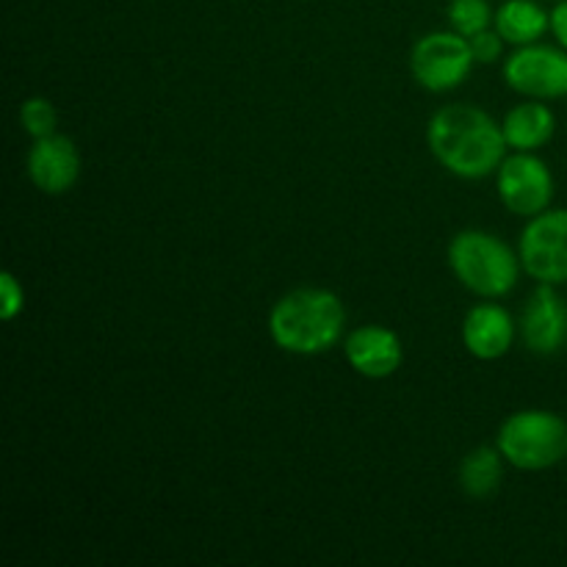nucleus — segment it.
<instances>
[{"label": "nucleus", "mask_w": 567, "mask_h": 567, "mask_svg": "<svg viewBox=\"0 0 567 567\" xmlns=\"http://www.w3.org/2000/svg\"><path fill=\"white\" fill-rule=\"evenodd\" d=\"M493 20H496V11L487 0H452L449 3V25L468 39L487 31Z\"/></svg>", "instance_id": "dca6fc26"}, {"label": "nucleus", "mask_w": 567, "mask_h": 567, "mask_svg": "<svg viewBox=\"0 0 567 567\" xmlns=\"http://www.w3.org/2000/svg\"><path fill=\"white\" fill-rule=\"evenodd\" d=\"M25 310V288L17 280L14 271L0 275V319L14 321Z\"/></svg>", "instance_id": "a211bd4d"}, {"label": "nucleus", "mask_w": 567, "mask_h": 567, "mask_svg": "<svg viewBox=\"0 0 567 567\" xmlns=\"http://www.w3.org/2000/svg\"><path fill=\"white\" fill-rule=\"evenodd\" d=\"M504 454L498 446H476L460 463V487L471 498H491L498 491L504 476Z\"/></svg>", "instance_id": "2eb2a0df"}, {"label": "nucleus", "mask_w": 567, "mask_h": 567, "mask_svg": "<svg viewBox=\"0 0 567 567\" xmlns=\"http://www.w3.org/2000/svg\"><path fill=\"white\" fill-rule=\"evenodd\" d=\"M476 59L471 53L468 37L457 31H432L413 44L410 72L415 83L426 92H452L463 86L474 70Z\"/></svg>", "instance_id": "39448f33"}, {"label": "nucleus", "mask_w": 567, "mask_h": 567, "mask_svg": "<svg viewBox=\"0 0 567 567\" xmlns=\"http://www.w3.org/2000/svg\"><path fill=\"white\" fill-rule=\"evenodd\" d=\"M266 327L277 349L299 358H316L341 341L347 310L338 293L327 288H293L271 305Z\"/></svg>", "instance_id": "f03ea898"}, {"label": "nucleus", "mask_w": 567, "mask_h": 567, "mask_svg": "<svg viewBox=\"0 0 567 567\" xmlns=\"http://www.w3.org/2000/svg\"><path fill=\"white\" fill-rule=\"evenodd\" d=\"M496 192L509 214L532 219L551 208L554 175L540 155L515 150L496 169Z\"/></svg>", "instance_id": "0eeeda50"}, {"label": "nucleus", "mask_w": 567, "mask_h": 567, "mask_svg": "<svg viewBox=\"0 0 567 567\" xmlns=\"http://www.w3.org/2000/svg\"><path fill=\"white\" fill-rule=\"evenodd\" d=\"M343 354L354 374L365 380H388L399 371L404 360V347L393 330L382 324H363L349 332L343 341Z\"/></svg>", "instance_id": "9b49d317"}, {"label": "nucleus", "mask_w": 567, "mask_h": 567, "mask_svg": "<svg viewBox=\"0 0 567 567\" xmlns=\"http://www.w3.org/2000/svg\"><path fill=\"white\" fill-rule=\"evenodd\" d=\"M551 33L559 48L567 50V0H557L551 9Z\"/></svg>", "instance_id": "aec40b11"}, {"label": "nucleus", "mask_w": 567, "mask_h": 567, "mask_svg": "<svg viewBox=\"0 0 567 567\" xmlns=\"http://www.w3.org/2000/svg\"><path fill=\"white\" fill-rule=\"evenodd\" d=\"M515 330L518 324L507 308L496 302H482L465 313L463 343L476 360H498L513 349Z\"/></svg>", "instance_id": "f8f14e48"}, {"label": "nucleus", "mask_w": 567, "mask_h": 567, "mask_svg": "<svg viewBox=\"0 0 567 567\" xmlns=\"http://www.w3.org/2000/svg\"><path fill=\"white\" fill-rule=\"evenodd\" d=\"M520 341L532 354L551 358L567 347V302L557 286L537 282L535 293L526 299L518 321Z\"/></svg>", "instance_id": "1a4fd4ad"}, {"label": "nucleus", "mask_w": 567, "mask_h": 567, "mask_svg": "<svg viewBox=\"0 0 567 567\" xmlns=\"http://www.w3.org/2000/svg\"><path fill=\"white\" fill-rule=\"evenodd\" d=\"M504 81L529 100L567 97V50L554 44H524L504 61Z\"/></svg>", "instance_id": "6e6552de"}, {"label": "nucleus", "mask_w": 567, "mask_h": 567, "mask_svg": "<svg viewBox=\"0 0 567 567\" xmlns=\"http://www.w3.org/2000/svg\"><path fill=\"white\" fill-rule=\"evenodd\" d=\"M426 144L437 164L463 181L496 175L509 150L502 122L468 103L437 109L426 125Z\"/></svg>", "instance_id": "f257e3e1"}, {"label": "nucleus", "mask_w": 567, "mask_h": 567, "mask_svg": "<svg viewBox=\"0 0 567 567\" xmlns=\"http://www.w3.org/2000/svg\"><path fill=\"white\" fill-rule=\"evenodd\" d=\"M498 452L518 471H548L567 457V421L551 410H520L496 435Z\"/></svg>", "instance_id": "20e7f679"}, {"label": "nucleus", "mask_w": 567, "mask_h": 567, "mask_svg": "<svg viewBox=\"0 0 567 567\" xmlns=\"http://www.w3.org/2000/svg\"><path fill=\"white\" fill-rule=\"evenodd\" d=\"M20 125L31 138L53 136L55 125H59V114H55L53 103L48 97H28L20 105Z\"/></svg>", "instance_id": "f3484780"}, {"label": "nucleus", "mask_w": 567, "mask_h": 567, "mask_svg": "<svg viewBox=\"0 0 567 567\" xmlns=\"http://www.w3.org/2000/svg\"><path fill=\"white\" fill-rule=\"evenodd\" d=\"M493 28L507 44L524 48L540 42L546 31H551V11L543 9L537 0H504L496 9Z\"/></svg>", "instance_id": "4468645a"}, {"label": "nucleus", "mask_w": 567, "mask_h": 567, "mask_svg": "<svg viewBox=\"0 0 567 567\" xmlns=\"http://www.w3.org/2000/svg\"><path fill=\"white\" fill-rule=\"evenodd\" d=\"M471 42V53H474L476 64H496L498 59L504 55V37L496 31V28H487V31L476 33V37L468 39Z\"/></svg>", "instance_id": "6ab92c4d"}, {"label": "nucleus", "mask_w": 567, "mask_h": 567, "mask_svg": "<svg viewBox=\"0 0 567 567\" xmlns=\"http://www.w3.org/2000/svg\"><path fill=\"white\" fill-rule=\"evenodd\" d=\"M502 131L509 150L537 153L557 133V114L543 100H529V103H518L507 111V116L502 120Z\"/></svg>", "instance_id": "ddd939ff"}, {"label": "nucleus", "mask_w": 567, "mask_h": 567, "mask_svg": "<svg viewBox=\"0 0 567 567\" xmlns=\"http://www.w3.org/2000/svg\"><path fill=\"white\" fill-rule=\"evenodd\" d=\"M526 275L546 286L567 282V208H548L532 216L518 241Z\"/></svg>", "instance_id": "423d86ee"}, {"label": "nucleus", "mask_w": 567, "mask_h": 567, "mask_svg": "<svg viewBox=\"0 0 567 567\" xmlns=\"http://www.w3.org/2000/svg\"><path fill=\"white\" fill-rule=\"evenodd\" d=\"M449 266L460 286L482 299H502L518 286L520 255L487 230H460L449 241Z\"/></svg>", "instance_id": "7ed1b4c3"}, {"label": "nucleus", "mask_w": 567, "mask_h": 567, "mask_svg": "<svg viewBox=\"0 0 567 567\" xmlns=\"http://www.w3.org/2000/svg\"><path fill=\"white\" fill-rule=\"evenodd\" d=\"M25 169L39 192L59 197V194L70 192L78 177H81V153H78L72 138L59 136V133L33 138L31 150H28Z\"/></svg>", "instance_id": "9d476101"}]
</instances>
